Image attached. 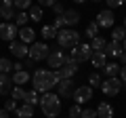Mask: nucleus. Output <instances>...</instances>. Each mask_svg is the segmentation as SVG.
I'll return each mask as SVG.
<instances>
[{"label":"nucleus","instance_id":"nucleus-1","mask_svg":"<svg viewBox=\"0 0 126 118\" xmlns=\"http://www.w3.org/2000/svg\"><path fill=\"white\" fill-rule=\"evenodd\" d=\"M61 80L63 78H61V74H59V70H53V72H50V70L40 68V70L34 72V76H32L34 91H38V93H50Z\"/></svg>","mask_w":126,"mask_h":118},{"label":"nucleus","instance_id":"nucleus-2","mask_svg":"<svg viewBox=\"0 0 126 118\" xmlns=\"http://www.w3.org/2000/svg\"><path fill=\"white\" fill-rule=\"evenodd\" d=\"M40 110L46 118H57L61 112V97L57 93H42L40 97Z\"/></svg>","mask_w":126,"mask_h":118},{"label":"nucleus","instance_id":"nucleus-3","mask_svg":"<svg viewBox=\"0 0 126 118\" xmlns=\"http://www.w3.org/2000/svg\"><path fill=\"white\" fill-rule=\"evenodd\" d=\"M57 42L61 49H67V46H78V42H80V34L76 32V30H72V27H63V30H59L57 32Z\"/></svg>","mask_w":126,"mask_h":118},{"label":"nucleus","instance_id":"nucleus-4","mask_svg":"<svg viewBox=\"0 0 126 118\" xmlns=\"http://www.w3.org/2000/svg\"><path fill=\"white\" fill-rule=\"evenodd\" d=\"M50 53V49L46 46V42H34V44H30V55L27 57L34 59V61H42V59H46Z\"/></svg>","mask_w":126,"mask_h":118},{"label":"nucleus","instance_id":"nucleus-5","mask_svg":"<svg viewBox=\"0 0 126 118\" xmlns=\"http://www.w3.org/2000/svg\"><path fill=\"white\" fill-rule=\"evenodd\" d=\"M69 57L74 59V61H78V63H82V61H90V57H93V49H90V44H78L72 49V55Z\"/></svg>","mask_w":126,"mask_h":118},{"label":"nucleus","instance_id":"nucleus-6","mask_svg":"<svg viewBox=\"0 0 126 118\" xmlns=\"http://www.w3.org/2000/svg\"><path fill=\"white\" fill-rule=\"evenodd\" d=\"M65 59H67V55L61 51V46L59 49H50L48 57H46V61H48V68L53 70H61V65L65 63Z\"/></svg>","mask_w":126,"mask_h":118},{"label":"nucleus","instance_id":"nucleus-7","mask_svg":"<svg viewBox=\"0 0 126 118\" xmlns=\"http://www.w3.org/2000/svg\"><path fill=\"white\" fill-rule=\"evenodd\" d=\"M122 86H124V82H122L120 78H107L105 82H101V91H103L105 95L113 97V95H118V93L122 91Z\"/></svg>","mask_w":126,"mask_h":118},{"label":"nucleus","instance_id":"nucleus-8","mask_svg":"<svg viewBox=\"0 0 126 118\" xmlns=\"http://www.w3.org/2000/svg\"><path fill=\"white\" fill-rule=\"evenodd\" d=\"M90 99H93V86H90V84L76 86V91H74V101H76L78 105L86 103V101H90Z\"/></svg>","mask_w":126,"mask_h":118},{"label":"nucleus","instance_id":"nucleus-9","mask_svg":"<svg viewBox=\"0 0 126 118\" xmlns=\"http://www.w3.org/2000/svg\"><path fill=\"white\" fill-rule=\"evenodd\" d=\"M17 34H19V27L15 25L13 21L0 23V38H2V40H4V42H13Z\"/></svg>","mask_w":126,"mask_h":118},{"label":"nucleus","instance_id":"nucleus-10","mask_svg":"<svg viewBox=\"0 0 126 118\" xmlns=\"http://www.w3.org/2000/svg\"><path fill=\"white\" fill-rule=\"evenodd\" d=\"M74 91H76V82L72 78H63L57 84V95L59 97H74Z\"/></svg>","mask_w":126,"mask_h":118},{"label":"nucleus","instance_id":"nucleus-11","mask_svg":"<svg viewBox=\"0 0 126 118\" xmlns=\"http://www.w3.org/2000/svg\"><path fill=\"white\" fill-rule=\"evenodd\" d=\"M78 68H80V63L74 61V59L67 55L65 63H63L61 70H59V74H61V78H74V76H76V72H78Z\"/></svg>","mask_w":126,"mask_h":118},{"label":"nucleus","instance_id":"nucleus-12","mask_svg":"<svg viewBox=\"0 0 126 118\" xmlns=\"http://www.w3.org/2000/svg\"><path fill=\"white\" fill-rule=\"evenodd\" d=\"M9 51L13 53V57H17V59H25L27 55H30V46L27 44H23L21 40H13V42H9Z\"/></svg>","mask_w":126,"mask_h":118},{"label":"nucleus","instance_id":"nucleus-13","mask_svg":"<svg viewBox=\"0 0 126 118\" xmlns=\"http://www.w3.org/2000/svg\"><path fill=\"white\" fill-rule=\"evenodd\" d=\"M2 4H0V17L2 19H6V21H11V19L15 17V2L13 0H0Z\"/></svg>","mask_w":126,"mask_h":118},{"label":"nucleus","instance_id":"nucleus-14","mask_svg":"<svg viewBox=\"0 0 126 118\" xmlns=\"http://www.w3.org/2000/svg\"><path fill=\"white\" fill-rule=\"evenodd\" d=\"M113 11L111 9H105V11H101L99 15H97V25L99 27H111L113 25Z\"/></svg>","mask_w":126,"mask_h":118},{"label":"nucleus","instance_id":"nucleus-15","mask_svg":"<svg viewBox=\"0 0 126 118\" xmlns=\"http://www.w3.org/2000/svg\"><path fill=\"white\" fill-rule=\"evenodd\" d=\"M122 53H124V49H122L120 42L111 40V42H107V44H105V55H107V57H118V59H120Z\"/></svg>","mask_w":126,"mask_h":118},{"label":"nucleus","instance_id":"nucleus-16","mask_svg":"<svg viewBox=\"0 0 126 118\" xmlns=\"http://www.w3.org/2000/svg\"><path fill=\"white\" fill-rule=\"evenodd\" d=\"M19 38H21V42H23V44H34V38H36V32H34L32 27L23 25V27H19Z\"/></svg>","mask_w":126,"mask_h":118},{"label":"nucleus","instance_id":"nucleus-17","mask_svg":"<svg viewBox=\"0 0 126 118\" xmlns=\"http://www.w3.org/2000/svg\"><path fill=\"white\" fill-rule=\"evenodd\" d=\"M13 91V78L9 74H2L0 72V95H6V93Z\"/></svg>","mask_w":126,"mask_h":118},{"label":"nucleus","instance_id":"nucleus-18","mask_svg":"<svg viewBox=\"0 0 126 118\" xmlns=\"http://www.w3.org/2000/svg\"><path fill=\"white\" fill-rule=\"evenodd\" d=\"M90 63H93L94 68H101V70H103V65L107 63V55H105V51H93Z\"/></svg>","mask_w":126,"mask_h":118},{"label":"nucleus","instance_id":"nucleus-19","mask_svg":"<svg viewBox=\"0 0 126 118\" xmlns=\"http://www.w3.org/2000/svg\"><path fill=\"white\" fill-rule=\"evenodd\" d=\"M97 118H113V108L107 101H101L97 105Z\"/></svg>","mask_w":126,"mask_h":118},{"label":"nucleus","instance_id":"nucleus-20","mask_svg":"<svg viewBox=\"0 0 126 118\" xmlns=\"http://www.w3.org/2000/svg\"><path fill=\"white\" fill-rule=\"evenodd\" d=\"M120 70H122L120 63H105L103 65V74L107 78H118V76H120Z\"/></svg>","mask_w":126,"mask_h":118},{"label":"nucleus","instance_id":"nucleus-21","mask_svg":"<svg viewBox=\"0 0 126 118\" xmlns=\"http://www.w3.org/2000/svg\"><path fill=\"white\" fill-rule=\"evenodd\" d=\"M63 19H65V25H76L78 21H80V13L78 11H74V9H67L65 13H63Z\"/></svg>","mask_w":126,"mask_h":118},{"label":"nucleus","instance_id":"nucleus-22","mask_svg":"<svg viewBox=\"0 0 126 118\" xmlns=\"http://www.w3.org/2000/svg\"><path fill=\"white\" fill-rule=\"evenodd\" d=\"M25 82H30V72H25V70H17V72H13V84L21 86V84H25Z\"/></svg>","mask_w":126,"mask_h":118},{"label":"nucleus","instance_id":"nucleus-23","mask_svg":"<svg viewBox=\"0 0 126 118\" xmlns=\"http://www.w3.org/2000/svg\"><path fill=\"white\" fill-rule=\"evenodd\" d=\"M23 101H25L27 105H38V103H40V95H38V91L32 89V91L25 93V99H23Z\"/></svg>","mask_w":126,"mask_h":118},{"label":"nucleus","instance_id":"nucleus-24","mask_svg":"<svg viewBox=\"0 0 126 118\" xmlns=\"http://www.w3.org/2000/svg\"><path fill=\"white\" fill-rule=\"evenodd\" d=\"M17 116L19 118H32V116H34V105L23 103L21 108H17Z\"/></svg>","mask_w":126,"mask_h":118},{"label":"nucleus","instance_id":"nucleus-25","mask_svg":"<svg viewBox=\"0 0 126 118\" xmlns=\"http://www.w3.org/2000/svg\"><path fill=\"white\" fill-rule=\"evenodd\" d=\"M40 36L44 38V40H50V38H57V30H55L53 25H42V30H40Z\"/></svg>","mask_w":126,"mask_h":118},{"label":"nucleus","instance_id":"nucleus-26","mask_svg":"<svg viewBox=\"0 0 126 118\" xmlns=\"http://www.w3.org/2000/svg\"><path fill=\"white\" fill-rule=\"evenodd\" d=\"M84 36L86 38H97L99 36V25H97V21H93V23H88V27H86V32H84Z\"/></svg>","mask_w":126,"mask_h":118},{"label":"nucleus","instance_id":"nucleus-27","mask_svg":"<svg viewBox=\"0 0 126 118\" xmlns=\"http://www.w3.org/2000/svg\"><path fill=\"white\" fill-rule=\"evenodd\" d=\"M105 44H107V42H105L101 36H97V38L90 40V49H93V51H105Z\"/></svg>","mask_w":126,"mask_h":118},{"label":"nucleus","instance_id":"nucleus-28","mask_svg":"<svg viewBox=\"0 0 126 118\" xmlns=\"http://www.w3.org/2000/svg\"><path fill=\"white\" fill-rule=\"evenodd\" d=\"M124 38H126V30H124V27H113L111 40H116V42H124Z\"/></svg>","mask_w":126,"mask_h":118},{"label":"nucleus","instance_id":"nucleus-29","mask_svg":"<svg viewBox=\"0 0 126 118\" xmlns=\"http://www.w3.org/2000/svg\"><path fill=\"white\" fill-rule=\"evenodd\" d=\"M27 19H30V15H27L25 11H19V13L15 15V25H17V27H23V25L27 23Z\"/></svg>","mask_w":126,"mask_h":118},{"label":"nucleus","instance_id":"nucleus-30","mask_svg":"<svg viewBox=\"0 0 126 118\" xmlns=\"http://www.w3.org/2000/svg\"><path fill=\"white\" fill-rule=\"evenodd\" d=\"M30 19L32 21H40L42 19V6H30Z\"/></svg>","mask_w":126,"mask_h":118},{"label":"nucleus","instance_id":"nucleus-31","mask_svg":"<svg viewBox=\"0 0 126 118\" xmlns=\"http://www.w3.org/2000/svg\"><path fill=\"white\" fill-rule=\"evenodd\" d=\"M0 72H2V74H9V72H13V63H11V59H6V57H0Z\"/></svg>","mask_w":126,"mask_h":118},{"label":"nucleus","instance_id":"nucleus-32","mask_svg":"<svg viewBox=\"0 0 126 118\" xmlns=\"http://www.w3.org/2000/svg\"><path fill=\"white\" fill-rule=\"evenodd\" d=\"M11 93H13V99H15V101H23V99H25V93H27V91L23 89V86H15Z\"/></svg>","mask_w":126,"mask_h":118},{"label":"nucleus","instance_id":"nucleus-33","mask_svg":"<svg viewBox=\"0 0 126 118\" xmlns=\"http://www.w3.org/2000/svg\"><path fill=\"white\" fill-rule=\"evenodd\" d=\"M53 27L57 30V32H59V30H63V27H67V25H65V19H63V15H57V17H55Z\"/></svg>","mask_w":126,"mask_h":118},{"label":"nucleus","instance_id":"nucleus-34","mask_svg":"<svg viewBox=\"0 0 126 118\" xmlns=\"http://www.w3.org/2000/svg\"><path fill=\"white\" fill-rule=\"evenodd\" d=\"M88 84H90V86H97V84L101 86V74H99V72H93V74L88 76Z\"/></svg>","mask_w":126,"mask_h":118},{"label":"nucleus","instance_id":"nucleus-35","mask_svg":"<svg viewBox=\"0 0 126 118\" xmlns=\"http://www.w3.org/2000/svg\"><path fill=\"white\" fill-rule=\"evenodd\" d=\"M13 2H15V9H19V11H27V9H30V2H32V0H13Z\"/></svg>","mask_w":126,"mask_h":118},{"label":"nucleus","instance_id":"nucleus-36","mask_svg":"<svg viewBox=\"0 0 126 118\" xmlns=\"http://www.w3.org/2000/svg\"><path fill=\"white\" fill-rule=\"evenodd\" d=\"M80 114H82V110H80L78 103H74L72 108H69V118H80Z\"/></svg>","mask_w":126,"mask_h":118},{"label":"nucleus","instance_id":"nucleus-37","mask_svg":"<svg viewBox=\"0 0 126 118\" xmlns=\"http://www.w3.org/2000/svg\"><path fill=\"white\" fill-rule=\"evenodd\" d=\"M4 110H6V112H17V101H15V99L6 101V103H4Z\"/></svg>","mask_w":126,"mask_h":118},{"label":"nucleus","instance_id":"nucleus-38","mask_svg":"<svg viewBox=\"0 0 126 118\" xmlns=\"http://www.w3.org/2000/svg\"><path fill=\"white\" fill-rule=\"evenodd\" d=\"M80 118H97V110H82Z\"/></svg>","mask_w":126,"mask_h":118},{"label":"nucleus","instance_id":"nucleus-39","mask_svg":"<svg viewBox=\"0 0 126 118\" xmlns=\"http://www.w3.org/2000/svg\"><path fill=\"white\" fill-rule=\"evenodd\" d=\"M105 2H107V4H109V9H118V6H122V4H124V0H105Z\"/></svg>","mask_w":126,"mask_h":118},{"label":"nucleus","instance_id":"nucleus-40","mask_svg":"<svg viewBox=\"0 0 126 118\" xmlns=\"http://www.w3.org/2000/svg\"><path fill=\"white\" fill-rule=\"evenodd\" d=\"M53 11H55V15H63V13H65L63 4H59V2H55V4H53Z\"/></svg>","mask_w":126,"mask_h":118},{"label":"nucleus","instance_id":"nucleus-41","mask_svg":"<svg viewBox=\"0 0 126 118\" xmlns=\"http://www.w3.org/2000/svg\"><path fill=\"white\" fill-rule=\"evenodd\" d=\"M34 63H36V61H34V59H30V57L23 59V68H34Z\"/></svg>","mask_w":126,"mask_h":118},{"label":"nucleus","instance_id":"nucleus-42","mask_svg":"<svg viewBox=\"0 0 126 118\" xmlns=\"http://www.w3.org/2000/svg\"><path fill=\"white\" fill-rule=\"evenodd\" d=\"M38 2H40V6H53L57 0H38Z\"/></svg>","mask_w":126,"mask_h":118},{"label":"nucleus","instance_id":"nucleus-43","mask_svg":"<svg viewBox=\"0 0 126 118\" xmlns=\"http://www.w3.org/2000/svg\"><path fill=\"white\" fill-rule=\"evenodd\" d=\"M120 80L126 82V65H122V70H120Z\"/></svg>","mask_w":126,"mask_h":118},{"label":"nucleus","instance_id":"nucleus-44","mask_svg":"<svg viewBox=\"0 0 126 118\" xmlns=\"http://www.w3.org/2000/svg\"><path fill=\"white\" fill-rule=\"evenodd\" d=\"M120 65H126V51L120 55Z\"/></svg>","mask_w":126,"mask_h":118},{"label":"nucleus","instance_id":"nucleus-45","mask_svg":"<svg viewBox=\"0 0 126 118\" xmlns=\"http://www.w3.org/2000/svg\"><path fill=\"white\" fill-rule=\"evenodd\" d=\"M0 118H9V112L4 108H0Z\"/></svg>","mask_w":126,"mask_h":118},{"label":"nucleus","instance_id":"nucleus-46","mask_svg":"<svg viewBox=\"0 0 126 118\" xmlns=\"http://www.w3.org/2000/svg\"><path fill=\"white\" fill-rule=\"evenodd\" d=\"M74 2H76V4H82V2H86V0H74Z\"/></svg>","mask_w":126,"mask_h":118},{"label":"nucleus","instance_id":"nucleus-47","mask_svg":"<svg viewBox=\"0 0 126 118\" xmlns=\"http://www.w3.org/2000/svg\"><path fill=\"white\" fill-rule=\"evenodd\" d=\"M122 49H124V51H126V38H124V42H122Z\"/></svg>","mask_w":126,"mask_h":118},{"label":"nucleus","instance_id":"nucleus-48","mask_svg":"<svg viewBox=\"0 0 126 118\" xmlns=\"http://www.w3.org/2000/svg\"><path fill=\"white\" fill-rule=\"evenodd\" d=\"M124 30H126V17H124Z\"/></svg>","mask_w":126,"mask_h":118},{"label":"nucleus","instance_id":"nucleus-49","mask_svg":"<svg viewBox=\"0 0 126 118\" xmlns=\"http://www.w3.org/2000/svg\"><path fill=\"white\" fill-rule=\"evenodd\" d=\"M93 2H101V0H93Z\"/></svg>","mask_w":126,"mask_h":118},{"label":"nucleus","instance_id":"nucleus-50","mask_svg":"<svg viewBox=\"0 0 126 118\" xmlns=\"http://www.w3.org/2000/svg\"><path fill=\"white\" fill-rule=\"evenodd\" d=\"M124 89H126V82H124Z\"/></svg>","mask_w":126,"mask_h":118},{"label":"nucleus","instance_id":"nucleus-51","mask_svg":"<svg viewBox=\"0 0 126 118\" xmlns=\"http://www.w3.org/2000/svg\"><path fill=\"white\" fill-rule=\"evenodd\" d=\"M124 2H126V0H124Z\"/></svg>","mask_w":126,"mask_h":118},{"label":"nucleus","instance_id":"nucleus-52","mask_svg":"<svg viewBox=\"0 0 126 118\" xmlns=\"http://www.w3.org/2000/svg\"><path fill=\"white\" fill-rule=\"evenodd\" d=\"M0 19H2V17H0Z\"/></svg>","mask_w":126,"mask_h":118}]
</instances>
